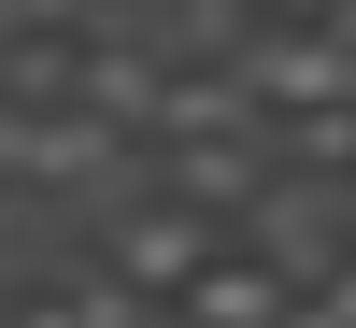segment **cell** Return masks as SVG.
<instances>
[{
	"label": "cell",
	"instance_id": "cell-2",
	"mask_svg": "<svg viewBox=\"0 0 356 328\" xmlns=\"http://www.w3.org/2000/svg\"><path fill=\"white\" fill-rule=\"evenodd\" d=\"M271 114L243 100L228 72H186V86H157V114H143V143H257Z\"/></svg>",
	"mask_w": 356,
	"mask_h": 328
},
{
	"label": "cell",
	"instance_id": "cell-3",
	"mask_svg": "<svg viewBox=\"0 0 356 328\" xmlns=\"http://www.w3.org/2000/svg\"><path fill=\"white\" fill-rule=\"evenodd\" d=\"M171 314H186V328H285V286L257 272L243 243H228V257H214V272H200L186 300H171Z\"/></svg>",
	"mask_w": 356,
	"mask_h": 328
},
{
	"label": "cell",
	"instance_id": "cell-4",
	"mask_svg": "<svg viewBox=\"0 0 356 328\" xmlns=\"http://www.w3.org/2000/svg\"><path fill=\"white\" fill-rule=\"evenodd\" d=\"M143 328H186V314H171V300H143Z\"/></svg>",
	"mask_w": 356,
	"mask_h": 328
},
{
	"label": "cell",
	"instance_id": "cell-1",
	"mask_svg": "<svg viewBox=\"0 0 356 328\" xmlns=\"http://www.w3.org/2000/svg\"><path fill=\"white\" fill-rule=\"evenodd\" d=\"M214 257H228V228L171 214V200H129V214L100 228V286H129V300H186Z\"/></svg>",
	"mask_w": 356,
	"mask_h": 328
}]
</instances>
